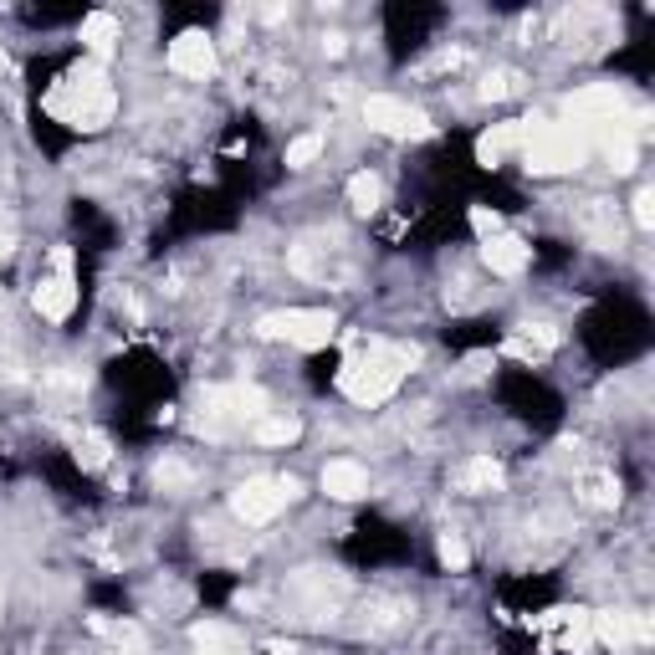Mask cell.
Returning <instances> with one entry per match:
<instances>
[{"label":"cell","mask_w":655,"mask_h":655,"mask_svg":"<svg viewBox=\"0 0 655 655\" xmlns=\"http://www.w3.org/2000/svg\"><path fill=\"white\" fill-rule=\"evenodd\" d=\"M461 487H466V492H497V487H502V466H497L492 456H471V461L461 466Z\"/></svg>","instance_id":"14"},{"label":"cell","mask_w":655,"mask_h":655,"mask_svg":"<svg viewBox=\"0 0 655 655\" xmlns=\"http://www.w3.org/2000/svg\"><path fill=\"white\" fill-rule=\"evenodd\" d=\"M435 553H441V563H446L451 574H461L466 563H471V548L461 543V533H456V528H446V533H441V543H435Z\"/></svg>","instance_id":"17"},{"label":"cell","mask_w":655,"mask_h":655,"mask_svg":"<svg viewBox=\"0 0 655 655\" xmlns=\"http://www.w3.org/2000/svg\"><path fill=\"white\" fill-rule=\"evenodd\" d=\"M584 497H589L594 507H615V502H620V482H615V476H594Z\"/></svg>","instance_id":"21"},{"label":"cell","mask_w":655,"mask_h":655,"mask_svg":"<svg viewBox=\"0 0 655 655\" xmlns=\"http://www.w3.org/2000/svg\"><path fill=\"white\" fill-rule=\"evenodd\" d=\"M169 72L174 77H190V82L215 77V41L205 31H180V36L169 41Z\"/></svg>","instance_id":"6"},{"label":"cell","mask_w":655,"mask_h":655,"mask_svg":"<svg viewBox=\"0 0 655 655\" xmlns=\"http://www.w3.org/2000/svg\"><path fill=\"white\" fill-rule=\"evenodd\" d=\"M108 456H113V451H108L103 435H82V441H77V461H82V466L98 471V466H108Z\"/></svg>","instance_id":"19"},{"label":"cell","mask_w":655,"mask_h":655,"mask_svg":"<svg viewBox=\"0 0 655 655\" xmlns=\"http://www.w3.org/2000/svg\"><path fill=\"white\" fill-rule=\"evenodd\" d=\"M77 36H82V47L93 52V62H103V57L118 47V16H113V11H93V16H82Z\"/></svg>","instance_id":"12"},{"label":"cell","mask_w":655,"mask_h":655,"mask_svg":"<svg viewBox=\"0 0 655 655\" xmlns=\"http://www.w3.org/2000/svg\"><path fill=\"white\" fill-rule=\"evenodd\" d=\"M256 333L261 338H282V343H292V348H328L333 343V318L328 313H318V308H287V313H267L256 323Z\"/></svg>","instance_id":"3"},{"label":"cell","mask_w":655,"mask_h":655,"mask_svg":"<svg viewBox=\"0 0 655 655\" xmlns=\"http://www.w3.org/2000/svg\"><path fill=\"white\" fill-rule=\"evenodd\" d=\"M482 261L497 272V277H517V272H528V261H533V251H528V241L522 236H492V241H482Z\"/></svg>","instance_id":"10"},{"label":"cell","mask_w":655,"mask_h":655,"mask_svg":"<svg viewBox=\"0 0 655 655\" xmlns=\"http://www.w3.org/2000/svg\"><path fill=\"white\" fill-rule=\"evenodd\" d=\"M318 154H323V134H302L287 144V169H308Z\"/></svg>","instance_id":"18"},{"label":"cell","mask_w":655,"mask_h":655,"mask_svg":"<svg viewBox=\"0 0 655 655\" xmlns=\"http://www.w3.org/2000/svg\"><path fill=\"white\" fill-rule=\"evenodd\" d=\"M379 200H384V185H379V174H369V169H359L354 180H348V205L354 210H379Z\"/></svg>","instance_id":"16"},{"label":"cell","mask_w":655,"mask_h":655,"mask_svg":"<svg viewBox=\"0 0 655 655\" xmlns=\"http://www.w3.org/2000/svg\"><path fill=\"white\" fill-rule=\"evenodd\" d=\"M343 47H348V36H338V31L323 36V52H328V57H343Z\"/></svg>","instance_id":"26"},{"label":"cell","mask_w":655,"mask_h":655,"mask_svg":"<svg viewBox=\"0 0 655 655\" xmlns=\"http://www.w3.org/2000/svg\"><path fill=\"white\" fill-rule=\"evenodd\" d=\"M297 435H302L297 415H261V420H251V441L256 446H292Z\"/></svg>","instance_id":"13"},{"label":"cell","mask_w":655,"mask_h":655,"mask_svg":"<svg viewBox=\"0 0 655 655\" xmlns=\"http://www.w3.org/2000/svg\"><path fill=\"white\" fill-rule=\"evenodd\" d=\"M261 655H297V650H292V645H267Z\"/></svg>","instance_id":"27"},{"label":"cell","mask_w":655,"mask_h":655,"mask_svg":"<svg viewBox=\"0 0 655 655\" xmlns=\"http://www.w3.org/2000/svg\"><path fill=\"white\" fill-rule=\"evenodd\" d=\"M323 492L333 502H359V497H369V471L359 461H328L323 466Z\"/></svg>","instance_id":"11"},{"label":"cell","mask_w":655,"mask_h":655,"mask_svg":"<svg viewBox=\"0 0 655 655\" xmlns=\"http://www.w3.org/2000/svg\"><path fill=\"white\" fill-rule=\"evenodd\" d=\"M589 630H594V640H604V645H645L655 630H650V620L645 615H630V609H599V615H589Z\"/></svg>","instance_id":"7"},{"label":"cell","mask_w":655,"mask_h":655,"mask_svg":"<svg viewBox=\"0 0 655 655\" xmlns=\"http://www.w3.org/2000/svg\"><path fill=\"white\" fill-rule=\"evenodd\" d=\"M31 302H36V313H41V318L62 323V318L77 308V282H72V272L41 277V282H36V292H31Z\"/></svg>","instance_id":"9"},{"label":"cell","mask_w":655,"mask_h":655,"mask_svg":"<svg viewBox=\"0 0 655 655\" xmlns=\"http://www.w3.org/2000/svg\"><path fill=\"white\" fill-rule=\"evenodd\" d=\"M471 231L482 236V241L502 236V215H497V210H487V205H471Z\"/></svg>","instance_id":"20"},{"label":"cell","mask_w":655,"mask_h":655,"mask_svg":"<svg viewBox=\"0 0 655 655\" xmlns=\"http://www.w3.org/2000/svg\"><path fill=\"white\" fill-rule=\"evenodd\" d=\"M528 128L533 118H512V123H492L482 139H476V164H487L497 169L507 154H522V144H528Z\"/></svg>","instance_id":"8"},{"label":"cell","mask_w":655,"mask_h":655,"mask_svg":"<svg viewBox=\"0 0 655 655\" xmlns=\"http://www.w3.org/2000/svg\"><path fill=\"white\" fill-rule=\"evenodd\" d=\"M0 72H6V52H0Z\"/></svg>","instance_id":"28"},{"label":"cell","mask_w":655,"mask_h":655,"mask_svg":"<svg viewBox=\"0 0 655 655\" xmlns=\"http://www.w3.org/2000/svg\"><path fill=\"white\" fill-rule=\"evenodd\" d=\"M292 497H297L292 476H251V482H241V487L231 492V512H236L241 522H272Z\"/></svg>","instance_id":"4"},{"label":"cell","mask_w":655,"mask_h":655,"mask_svg":"<svg viewBox=\"0 0 655 655\" xmlns=\"http://www.w3.org/2000/svg\"><path fill=\"white\" fill-rule=\"evenodd\" d=\"M364 123L374 128V134H389V139H420V134H430L425 113L410 108L405 98H389V93L364 98Z\"/></svg>","instance_id":"5"},{"label":"cell","mask_w":655,"mask_h":655,"mask_svg":"<svg viewBox=\"0 0 655 655\" xmlns=\"http://www.w3.org/2000/svg\"><path fill=\"white\" fill-rule=\"evenodd\" d=\"M415 364H420L415 348L374 343L364 359H348V364L338 369V389H343V395L354 400V405H384V400L400 389L405 369H415Z\"/></svg>","instance_id":"1"},{"label":"cell","mask_w":655,"mask_h":655,"mask_svg":"<svg viewBox=\"0 0 655 655\" xmlns=\"http://www.w3.org/2000/svg\"><path fill=\"white\" fill-rule=\"evenodd\" d=\"M154 476H159V487H185V482H190V466H185V461H159Z\"/></svg>","instance_id":"24"},{"label":"cell","mask_w":655,"mask_h":655,"mask_svg":"<svg viewBox=\"0 0 655 655\" xmlns=\"http://www.w3.org/2000/svg\"><path fill=\"white\" fill-rule=\"evenodd\" d=\"M635 226H645V231L655 226V195H650V190L635 195Z\"/></svg>","instance_id":"25"},{"label":"cell","mask_w":655,"mask_h":655,"mask_svg":"<svg viewBox=\"0 0 655 655\" xmlns=\"http://www.w3.org/2000/svg\"><path fill=\"white\" fill-rule=\"evenodd\" d=\"M517 87H522L517 72H492V77L482 82V98H507V93H517Z\"/></svg>","instance_id":"22"},{"label":"cell","mask_w":655,"mask_h":655,"mask_svg":"<svg viewBox=\"0 0 655 655\" xmlns=\"http://www.w3.org/2000/svg\"><path fill=\"white\" fill-rule=\"evenodd\" d=\"M522 159H528L533 174H558V169H579L589 159V139L574 123H533L528 144H522Z\"/></svg>","instance_id":"2"},{"label":"cell","mask_w":655,"mask_h":655,"mask_svg":"<svg viewBox=\"0 0 655 655\" xmlns=\"http://www.w3.org/2000/svg\"><path fill=\"white\" fill-rule=\"evenodd\" d=\"M195 640H200V650L195 655H241V640H236V630L231 625H200L195 630Z\"/></svg>","instance_id":"15"},{"label":"cell","mask_w":655,"mask_h":655,"mask_svg":"<svg viewBox=\"0 0 655 655\" xmlns=\"http://www.w3.org/2000/svg\"><path fill=\"white\" fill-rule=\"evenodd\" d=\"M41 384H47V389H82L87 374H77V369H47V374H41Z\"/></svg>","instance_id":"23"}]
</instances>
